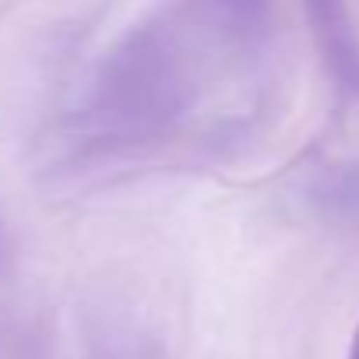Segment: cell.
<instances>
[{"label": "cell", "mask_w": 359, "mask_h": 359, "mask_svg": "<svg viewBox=\"0 0 359 359\" xmlns=\"http://www.w3.org/2000/svg\"><path fill=\"white\" fill-rule=\"evenodd\" d=\"M348 359H359V324L352 331V345H348Z\"/></svg>", "instance_id": "3957f363"}, {"label": "cell", "mask_w": 359, "mask_h": 359, "mask_svg": "<svg viewBox=\"0 0 359 359\" xmlns=\"http://www.w3.org/2000/svg\"><path fill=\"white\" fill-rule=\"evenodd\" d=\"M303 11L331 78L359 95V39L352 32L345 4L341 0H303Z\"/></svg>", "instance_id": "6da1fadb"}, {"label": "cell", "mask_w": 359, "mask_h": 359, "mask_svg": "<svg viewBox=\"0 0 359 359\" xmlns=\"http://www.w3.org/2000/svg\"><path fill=\"white\" fill-rule=\"evenodd\" d=\"M215 8L219 22L243 39H254L264 32L268 25V11H271V0H208Z\"/></svg>", "instance_id": "7a4b0ae2"}]
</instances>
